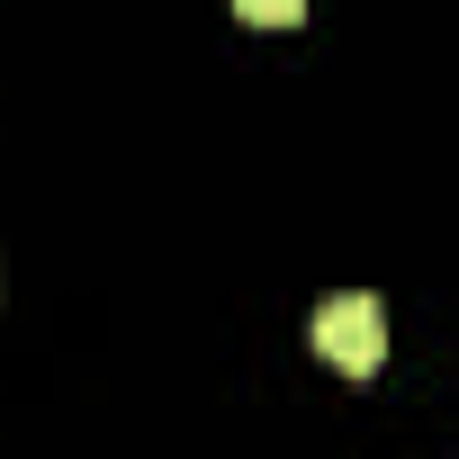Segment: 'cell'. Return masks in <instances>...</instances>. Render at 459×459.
Returning <instances> with one entry per match:
<instances>
[{"label":"cell","mask_w":459,"mask_h":459,"mask_svg":"<svg viewBox=\"0 0 459 459\" xmlns=\"http://www.w3.org/2000/svg\"><path fill=\"white\" fill-rule=\"evenodd\" d=\"M316 351H325L342 378H369V369L387 360V307H378L369 289L325 298V307H316Z\"/></svg>","instance_id":"6da1fadb"},{"label":"cell","mask_w":459,"mask_h":459,"mask_svg":"<svg viewBox=\"0 0 459 459\" xmlns=\"http://www.w3.org/2000/svg\"><path fill=\"white\" fill-rule=\"evenodd\" d=\"M235 10H244L253 28H298V19H307V0H235Z\"/></svg>","instance_id":"7a4b0ae2"}]
</instances>
